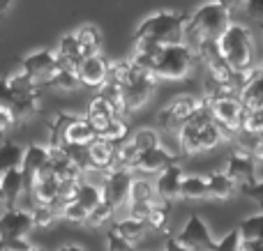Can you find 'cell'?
<instances>
[{
	"label": "cell",
	"mask_w": 263,
	"mask_h": 251,
	"mask_svg": "<svg viewBox=\"0 0 263 251\" xmlns=\"http://www.w3.org/2000/svg\"><path fill=\"white\" fill-rule=\"evenodd\" d=\"M196 51L187 41L180 44H166V46H148V44H134L132 62L148 69L157 81H182L192 74L196 62Z\"/></svg>",
	"instance_id": "1"
},
{
	"label": "cell",
	"mask_w": 263,
	"mask_h": 251,
	"mask_svg": "<svg viewBox=\"0 0 263 251\" xmlns=\"http://www.w3.org/2000/svg\"><path fill=\"white\" fill-rule=\"evenodd\" d=\"M120 86V95H123V115H129L134 111L143 109L155 95L157 88V78L148 72V69L134 65L132 60L109 65V76Z\"/></svg>",
	"instance_id": "2"
},
{
	"label": "cell",
	"mask_w": 263,
	"mask_h": 251,
	"mask_svg": "<svg viewBox=\"0 0 263 251\" xmlns=\"http://www.w3.org/2000/svg\"><path fill=\"white\" fill-rule=\"evenodd\" d=\"M187 12H171V9H159L150 14L148 18L139 23L134 32V44H148V46H166V44H180L185 41V28H187Z\"/></svg>",
	"instance_id": "3"
},
{
	"label": "cell",
	"mask_w": 263,
	"mask_h": 251,
	"mask_svg": "<svg viewBox=\"0 0 263 251\" xmlns=\"http://www.w3.org/2000/svg\"><path fill=\"white\" fill-rule=\"evenodd\" d=\"M215 41H217L219 53L231 69H236V72L254 69V41H252V30L245 23L231 21Z\"/></svg>",
	"instance_id": "4"
},
{
	"label": "cell",
	"mask_w": 263,
	"mask_h": 251,
	"mask_svg": "<svg viewBox=\"0 0 263 251\" xmlns=\"http://www.w3.org/2000/svg\"><path fill=\"white\" fill-rule=\"evenodd\" d=\"M229 23H231V14L224 7H219L215 0H210L190 14L185 28V41L194 49L196 44L205 39H217Z\"/></svg>",
	"instance_id": "5"
},
{
	"label": "cell",
	"mask_w": 263,
	"mask_h": 251,
	"mask_svg": "<svg viewBox=\"0 0 263 251\" xmlns=\"http://www.w3.org/2000/svg\"><path fill=\"white\" fill-rule=\"evenodd\" d=\"M51 145H88L97 136L86 118L74 113H55L49 122Z\"/></svg>",
	"instance_id": "6"
},
{
	"label": "cell",
	"mask_w": 263,
	"mask_h": 251,
	"mask_svg": "<svg viewBox=\"0 0 263 251\" xmlns=\"http://www.w3.org/2000/svg\"><path fill=\"white\" fill-rule=\"evenodd\" d=\"M210 111H213V120L222 127V132L236 136L242 129V118H245V106H242L238 95H227L219 99L210 101Z\"/></svg>",
	"instance_id": "7"
},
{
	"label": "cell",
	"mask_w": 263,
	"mask_h": 251,
	"mask_svg": "<svg viewBox=\"0 0 263 251\" xmlns=\"http://www.w3.org/2000/svg\"><path fill=\"white\" fill-rule=\"evenodd\" d=\"M132 169H116L106 171L104 182H102V198L109 203L114 210H120L123 205H127L129 201V189H132Z\"/></svg>",
	"instance_id": "8"
},
{
	"label": "cell",
	"mask_w": 263,
	"mask_h": 251,
	"mask_svg": "<svg viewBox=\"0 0 263 251\" xmlns=\"http://www.w3.org/2000/svg\"><path fill=\"white\" fill-rule=\"evenodd\" d=\"M199 104H201V99H196V97H192V95L173 97V101H168V104L157 113L159 129H164V132H178Z\"/></svg>",
	"instance_id": "9"
},
{
	"label": "cell",
	"mask_w": 263,
	"mask_h": 251,
	"mask_svg": "<svg viewBox=\"0 0 263 251\" xmlns=\"http://www.w3.org/2000/svg\"><path fill=\"white\" fill-rule=\"evenodd\" d=\"M35 217L28 210H18V207H5L0 215V242L5 240H16L28 238L35 231Z\"/></svg>",
	"instance_id": "10"
},
{
	"label": "cell",
	"mask_w": 263,
	"mask_h": 251,
	"mask_svg": "<svg viewBox=\"0 0 263 251\" xmlns=\"http://www.w3.org/2000/svg\"><path fill=\"white\" fill-rule=\"evenodd\" d=\"M55 67H58V58H55V51L51 49H40L35 53H28L21 60V72L40 86H46Z\"/></svg>",
	"instance_id": "11"
},
{
	"label": "cell",
	"mask_w": 263,
	"mask_h": 251,
	"mask_svg": "<svg viewBox=\"0 0 263 251\" xmlns=\"http://www.w3.org/2000/svg\"><path fill=\"white\" fill-rule=\"evenodd\" d=\"M176 238L180 240L185 247H190L192 251H213V247H215L213 231L208 228V224H205L199 215H192Z\"/></svg>",
	"instance_id": "12"
},
{
	"label": "cell",
	"mask_w": 263,
	"mask_h": 251,
	"mask_svg": "<svg viewBox=\"0 0 263 251\" xmlns=\"http://www.w3.org/2000/svg\"><path fill=\"white\" fill-rule=\"evenodd\" d=\"M109 65L111 62L102 53L83 55V60L79 62V67H77V74H79L81 86L97 88V90H100V88L104 86L106 76H109Z\"/></svg>",
	"instance_id": "13"
},
{
	"label": "cell",
	"mask_w": 263,
	"mask_h": 251,
	"mask_svg": "<svg viewBox=\"0 0 263 251\" xmlns=\"http://www.w3.org/2000/svg\"><path fill=\"white\" fill-rule=\"evenodd\" d=\"M224 173H227L238 187L254 182L256 180V157L250 155V152L233 150V155H229V159H227Z\"/></svg>",
	"instance_id": "14"
},
{
	"label": "cell",
	"mask_w": 263,
	"mask_h": 251,
	"mask_svg": "<svg viewBox=\"0 0 263 251\" xmlns=\"http://www.w3.org/2000/svg\"><path fill=\"white\" fill-rule=\"evenodd\" d=\"M86 148H88V164H90V171L106 173V171L116 169V148H118V143L109 141V138L95 136ZM90 171H88V173H90Z\"/></svg>",
	"instance_id": "15"
},
{
	"label": "cell",
	"mask_w": 263,
	"mask_h": 251,
	"mask_svg": "<svg viewBox=\"0 0 263 251\" xmlns=\"http://www.w3.org/2000/svg\"><path fill=\"white\" fill-rule=\"evenodd\" d=\"M182 175H185V171H182L176 161H173V164H168L166 169L159 171L157 182H155V194H157L159 201L173 203V201H178V198H180Z\"/></svg>",
	"instance_id": "16"
},
{
	"label": "cell",
	"mask_w": 263,
	"mask_h": 251,
	"mask_svg": "<svg viewBox=\"0 0 263 251\" xmlns=\"http://www.w3.org/2000/svg\"><path fill=\"white\" fill-rule=\"evenodd\" d=\"M176 161V155L166 150L162 145H155V148H148V150H141L139 157H136L134 166L132 171H143V173H159L162 169H166L168 164Z\"/></svg>",
	"instance_id": "17"
},
{
	"label": "cell",
	"mask_w": 263,
	"mask_h": 251,
	"mask_svg": "<svg viewBox=\"0 0 263 251\" xmlns=\"http://www.w3.org/2000/svg\"><path fill=\"white\" fill-rule=\"evenodd\" d=\"M46 164H49V148L32 143V145H28L26 150H23L21 173H23V180H26V189L30 187L32 178H35Z\"/></svg>",
	"instance_id": "18"
},
{
	"label": "cell",
	"mask_w": 263,
	"mask_h": 251,
	"mask_svg": "<svg viewBox=\"0 0 263 251\" xmlns=\"http://www.w3.org/2000/svg\"><path fill=\"white\" fill-rule=\"evenodd\" d=\"M238 97H240L242 106H245L247 111L261 109V106H263V69H261V67H254V69H252L250 78H247L245 86L240 88Z\"/></svg>",
	"instance_id": "19"
},
{
	"label": "cell",
	"mask_w": 263,
	"mask_h": 251,
	"mask_svg": "<svg viewBox=\"0 0 263 251\" xmlns=\"http://www.w3.org/2000/svg\"><path fill=\"white\" fill-rule=\"evenodd\" d=\"M205 180H208V198H215V201H231L240 192V187L224 171H213L205 175Z\"/></svg>",
	"instance_id": "20"
},
{
	"label": "cell",
	"mask_w": 263,
	"mask_h": 251,
	"mask_svg": "<svg viewBox=\"0 0 263 251\" xmlns=\"http://www.w3.org/2000/svg\"><path fill=\"white\" fill-rule=\"evenodd\" d=\"M55 58H58L60 67H72V69L79 67V62L83 60V51L74 32L60 37L58 46H55Z\"/></svg>",
	"instance_id": "21"
},
{
	"label": "cell",
	"mask_w": 263,
	"mask_h": 251,
	"mask_svg": "<svg viewBox=\"0 0 263 251\" xmlns=\"http://www.w3.org/2000/svg\"><path fill=\"white\" fill-rule=\"evenodd\" d=\"M116 115H120L118 111L114 109V106L109 104V101L104 99L102 95H97L95 99L88 104V113H86V120L92 124V129H95V134H100L102 129L106 127V124L111 122V120L116 118Z\"/></svg>",
	"instance_id": "22"
},
{
	"label": "cell",
	"mask_w": 263,
	"mask_h": 251,
	"mask_svg": "<svg viewBox=\"0 0 263 251\" xmlns=\"http://www.w3.org/2000/svg\"><path fill=\"white\" fill-rule=\"evenodd\" d=\"M0 187L5 192V207H16V198L18 194L26 189V180H23L21 169H12V171H5L0 175Z\"/></svg>",
	"instance_id": "23"
},
{
	"label": "cell",
	"mask_w": 263,
	"mask_h": 251,
	"mask_svg": "<svg viewBox=\"0 0 263 251\" xmlns=\"http://www.w3.org/2000/svg\"><path fill=\"white\" fill-rule=\"evenodd\" d=\"M180 198H185V201H203V198H208V180H205V175H182Z\"/></svg>",
	"instance_id": "24"
},
{
	"label": "cell",
	"mask_w": 263,
	"mask_h": 251,
	"mask_svg": "<svg viewBox=\"0 0 263 251\" xmlns=\"http://www.w3.org/2000/svg\"><path fill=\"white\" fill-rule=\"evenodd\" d=\"M145 224H148V228H155V231L166 233L168 226H171V203L155 198L153 205H150L148 217H145Z\"/></svg>",
	"instance_id": "25"
},
{
	"label": "cell",
	"mask_w": 263,
	"mask_h": 251,
	"mask_svg": "<svg viewBox=\"0 0 263 251\" xmlns=\"http://www.w3.org/2000/svg\"><path fill=\"white\" fill-rule=\"evenodd\" d=\"M46 86L49 88H55V90H63V92H72L77 90L79 86H81V81H79V74L77 69L72 67H55V72L51 74V78L46 81Z\"/></svg>",
	"instance_id": "26"
},
{
	"label": "cell",
	"mask_w": 263,
	"mask_h": 251,
	"mask_svg": "<svg viewBox=\"0 0 263 251\" xmlns=\"http://www.w3.org/2000/svg\"><path fill=\"white\" fill-rule=\"evenodd\" d=\"M77 39L79 44H81V51L83 55H90V53H100V46H102V32L97 26H92V23H86V26H81L77 32Z\"/></svg>",
	"instance_id": "27"
},
{
	"label": "cell",
	"mask_w": 263,
	"mask_h": 251,
	"mask_svg": "<svg viewBox=\"0 0 263 251\" xmlns=\"http://www.w3.org/2000/svg\"><path fill=\"white\" fill-rule=\"evenodd\" d=\"M23 150H26V148H21L14 141H5L3 145H0V175H3L5 171L21 169Z\"/></svg>",
	"instance_id": "28"
},
{
	"label": "cell",
	"mask_w": 263,
	"mask_h": 251,
	"mask_svg": "<svg viewBox=\"0 0 263 251\" xmlns=\"http://www.w3.org/2000/svg\"><path fill=\"white\" fill-rule=\"evenodd\" d=\"M145 228H148L145 219H136V217H127V219H120V221H116V226H114L116 233H120L123 238H127L129 242H134V244L143 240Z\"/></svg>",
	"instance_id": "29"
},
{
	"label": "cell",
	"mask_w": 263,
	"mask_h": 251,
	"mask_svg": "<svg viewBox=\"0 0 263 251\" xmlns=\"http://www.w3.org/2000/svg\"><path fill=\"white\" fill-rule=\"evenodd\" d=\"M227 138V134L222 132V127H219L215 120H210L208 124H203L199 132V145H201V152L203 150H213V148H217L219 143Z\"/></svg>",
	"instance_id": "30"
},
{
	"label": "cell",
	"mask_w": 263,
	"mask_h": 251,
	"mask_svg": "<svg viewBox=\"0 0 263 251\" xmlns=\"http://www.w3.org/2000/svg\"><path fill=\"white\" fill-rule=\"evenodd\" d=\"M155 198H157V194H155V184L150 182V180H143V178L132 180V189H129L132 203H153Z\"/></svg>",
	"instance_id": "31"
},
{
	"label": "cell",
	"mask_w": 263,
	"mask_h": 251,
	"mask_svg": "<svg viewBox=\"0 0 263 251\" xmlns=\"http://www.w3.org/2000/svg\"><path fill=\"white\" fill-rule=\"evenodd\" d=\"M77 201L81 203V205L86 207L88 212H90L92 207H95L97 203L102 201V187H97V184L81 180V182H79V192H77Z\"/></svg>",
	"instance_id": "32"
},
{
	"label": "cell",
	"mask_w": 263,
	"mask_h": 251,
	"mask_svg": "<svg viewBox=\"0 0 263 251\" xmlns=\"http://www.w3.org/2000/svg\"><path fill=\"white\" fill-rule=\"evenodd\" d=\"M88 215H90V212H88L77 198L63 203V207H60V217L67 219V221H72V224H88Z\"/></svg>",
	"instance_id": "33"
},
{
	"label": "cell",
	"mask_w": 263,
	"mask_h": 251,
	"mask_svg": "<svg viewBox=\"0 0 263 251\" xmlns=\"http://www.w3.org/2000/svg\"><path fill=\"white\" fill-rule=\"evenodd\" d=\"M97 136L109 138V141H114V143L125 141V136H127V122L123 120V115H116V118L111 120V122L106 124L100 134H97Z\"/></svg>",
	"instance_id": "34"
},
{
	"label": "cell",
	"mask_w": 263,
	"mask_h": 251,
	"mask_svg": "<svg viewBox=\"0 0 263 251\" xmlns=\"http://www.w3.org/2000/svg\"><path fill=\"white\" fill-rule=\"evenodd\" d=\"M238 231H240L242 238H259V240H263V212L242 219L240 224H238Z\"/></svg>",
	"instance_id": "35"
},
{
	"label": "cell",
	"mask_w": 263,
	"mask_h": 251,
	"mask_svg": "<svg viewBox=\"0 0 263 251\" xmlns=\"http://www.w3.org/2000/svg\"><path fill=\"white\" fill-rule=\"evenodd\" d=\"M32 217H35L37 228H46V226H51L60 217V205H35Z\"/></svg>",
	"instance_id": "36"
},
{
	"label": "cell",
	"mask_w": 263,
	"mask_h": 251,
	"mask_svg": "<svg viewBox=\"0 0 263 251\" xmlns=\"http://www.w3.org/2000/svg\"><path fill=\"white\" fill-rule=\"evenodd\" d=\"M132 143H134L136 150H148V148H155V145H162L159 143V132L157 129H139V132H134V136L129 138Z\"/></svg>",
	"instance_id": "37"
},
{
	"label": "cell",
	"mask_w": 263,
	"mask_h": 251,
	"mask_svg": "<svg viewBox=\"0 0 263 251\" xmlns=\"http://www.w3.org/2000/svg\"><path fill=\"white\" fill-rule=\"evenodd\" d=\"M136 157H139V150L132 141H125L120 148H116V166H120V169H132Z\"/></svg>",
	"instance_id": "38"
},
{
	"label": "cell",
	"mask_w": 263,
	"mask_h": 251,
	"mask_svg": "<svg viewBox=\"0 0 263 251\" xmlns=\"http://www.w3.org/2000/svg\"><path fill=\"white\" fill-rule=\"evenodd\" d=\"M114 212H116L114 207H111L109 203L102 198V201L90 210V215H88V224H90V226H104L106 221L114 217Z\"/></svg>",
	"instance_id": "39"
},
{
	"label": "cell",
	"mask_w": 263,
	"mask_h": 251,
	"mask_svg": "<svg viewBox=\"0 0 263 251\" xmlns=\"http://www.w3.org/2000/svg\"><path fill=\"white\" fill-rule=\"evenodd\" d=\"M240 238H242V235H240V231H238V228L229 231L222 240H217V242H215L213 251H240Z\"/></svg>",
	"instance_id": "40"
},
{
	"label": "cell",
	"mask_w": 263,
	"mask_h": 251,
	"mask_svg": "<svg viewBox=\"0 0 263 251\" xmlns=\"http://www.w3.org/2000/svg\"><path fill=\"white\" fill-rule=\"evenodd\" d=\"M106 249L109 251H134V242H129L127 238H123L120 233H116L114 228L106 233Z\"/></svg>",
	"instance_id": "41"
},
{
	"label": "cell",
	"mask_w": 263,
	"mask_h": 251,
	"mask_svg": "<svg viewBox=\"0 0 263 251\" xmlns=\"http://www.w3.org/2000/svg\"><path fill=\"white\" fill-rule=\"evenodd\" d=\"M240 194L242 196H247L250 201H254L256 205L263 210V180L256 178L254 182H250V184H242L240 187Z\"/></svg>",
	"instance_id": "42"
},
{
	"label": "cell",
	"mask_w": 263,
	"mask_h": 251,
	"mask_svg": "<svg viewBox=\"0 0 263 251\" xmlns=\"http://www.w3.org/2000/svg\"><path fill=\"white\" fill-rule=\"evenodd\" d=\"M79 182H81V180H60L58 201H60V203L74 201V198H77V192H79Z\"/></svg>",
	"instance_id": "43"
},
{
	"label": "cell",
	"mask_w": 263,
	"mask_h": 251,
	"mask_svg": "<svg viewBox=\"0 0 263 251\" xmlns=\"http://www.w3.org/2000/svg\"><path fill=\"white\" fill-rule=\"evenodd\" d=\"M242 9L247 12V16L252 21H256L263 28V0H245V7Z\"/></svg>",
	"instance_id": "44"
},
{
	"label": "cell",
	"mask_w": 263,
	"mask_h": 251,
	"mask_svg": "<svg viewBox=\"0 0 263 251\" xmlns=\"http://www.w3.org/2000/svg\"><path fill=\"white\" fill-rule=\"evenodd\" d=\"M28 249H30L28 238H16V240H5V242H0V251H28Z\"/></svg>",
	"instance_id": "45"
},
{
	"label": "cell",
	"mask_w": 263,
	"mask_h": 251,
	"mask_svg": "<svg viewBox=\"0 0 263 251\" xmlns=\"http://www.w3.org/2000/svg\"><path fill=\"white\" fill-rule=\"evenodd\" d=\"M150 205L153 203H127V207H129V217H136V219H145L148 217V212H150Z\"/></svg>",
	"instance_id": "46"
},
{
	"label": "cell",
	"mask_w": 263,
	"mask_h": 251,
	"mask_svg": "<svg viewBox=\"0 0 263 251\" xmlns=\"http://www.w3.org/2000/svg\"><path fill=\"white\" fill-rule=\"evenodd\" d=\"M240 251H263V240H259V238H240Z\"/></svg>",
	"instance_id": "47"
},
{
	"label": "cell",
	"mask_w": 263,
	"mask_h": 251,
	"mask_svg": "<svg viewBox=\"0 0 263 251\" xmlns=\"http://www.w3.org/2000/svg\"><path fill=\"white\" fill-rule=\"evenodd\" d=\"M215 3L219 5V7H224L229 14H236L240 12L242 7H245V0H215Z\"/></svg>",
	"instance_id": "48"
},
{
	"label": "cell",
	"mask_w": 263,
	"mask_h": 251,
	"mask_svg": "<svg viewBox=\"0 0 263 251\" xmlns=\"http://www.w3.org/2000/svg\"><path fill=\"white\" fill-rule=\"evenodd\" d=\"M164 251H192V249H190V247H185V244H182L178 238H168Z\"/></svg>",
	"instance_id": "49"
},
{
	"label": "cell",
	"mask_w": 263,
	"mask_h": 251,
	"mask_svg": "<svg viewBox=\"0 0 263 251\" xmlns=\"http://www.w3.org/2000/svg\"><path fill=\"white\" fill-rule=\"evenodd\" d=\"M12 124H14L12 122V115H9L5 109H0V136H3V134L7 132L9 127H12Z\"/></svg>",
	"instance_id": "50"
},
{
	"label": "cell",
	"mask_w": 263,
	"mask_h": 251,
	"mask_svg": "<svg viewBox=\"0 0 263 251\" xmlns=\"http://www.w3.org/2000/svg\"><path fill=\"white\" fill-rule=\"evenodd\" d=\"M254 157L259 161H263V134H259V141H256V145H254Z\"/></svg>",
	"instance_id": "51"
},
{
	"label": "cell",
	"mask_w": 263,
	"mask_h": 251,
	"mask_svg": "<svg viewBox=\"0 0 263 251\" xmlns=\"http://www.w3.org/2000/svg\"><path fill=\"white\" fill-rule=\"evenodd\" d=\"M12 5H14V0H0V18H3L5 14L12 9Z\"/></svg>",
	"instance_id": "52"
},
{
	"label": "cell",
	"mask_w": 263,
	"mask_h": 251,
	"mask_svg": "<svg viewBox=\"0 0 263 251\" xmlns=\"http://www.w3.org/2000/svg\"><path fill=\"white\" fill-rule=\"evenodd\" d=\"M60 251H88V249L81 247V244H65V247H60Z\"/></svg>",
	"instance_id": "53"
},
{
	"label": "cell",
	"mask_w": 263,
	"mask_h": 251,
	"mask_svg": "<svg viewBox=\"0 0 263 251\" xmlns=\"http://www.w3.org/2000/svg\"><path fill=\"white\" fill-rule=\"evenodd\" d=\"M7 203H5V192H3V187H0V207H5Z\"/></svg>",
	"instance_id": "54"
},
{
	"label": "cell",
	"mask_w": 263,
	"mask_h": 251,
	"mask_svg": "<svg viewBox=\"0 0 263 251\" xmlns=\"http://www.w3.org/2000/svg\"><path fill=\"white\" fill-rule=\"evenodd\" d=\"M28 251H44V249H42V247H32V244H30V249H28Z\"/></svg>",
	"instance_id": "55"
},
{
	"label": "cell",
	"mask_w": 263,
	"mask_h": 251,
	"mask_svg": "<svg viewBox=\"0 0 263 251\" xmlns=\"http://www.w3.org/2000/svg\"><path fill=\"white\" fill-rule=\"evenodd\" d=\"M261 69H263V65H261Z\"/></svg>",
	"instance_id": "56"
}]
</instances>
